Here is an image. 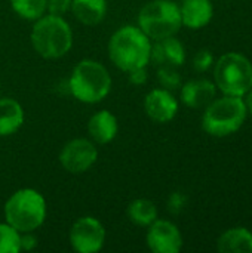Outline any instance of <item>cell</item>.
I'll use <instances>...</instances> for the list:
<instances>
[{"label": "cell", "mask_w": 252, "mask_h": 253, "mask_svg": "<svg viewBox=\"0 0 252 253\" xmlns=\"http://www.w3.org/2000/svg\"><path fill=\"white\" fill-rule=\"evenodd\" d=\"M151 42L140 27L125 25L113 33L108 40L110 61L122 71L128 73L150 62Z\"/></svg>", "instance_id": "6da1fadb"}, {"label": "cell", "mask_w": 252, "mask_h": 253, "mask_svg": "<svg viewBox=\"0 0 252 253\" xmlns=\"http://www.w3.org/2000/svg\"><path fill=\"white\" fill-rule=\"evenodd\" d=\"M30 40L37 55L45 59H58L70 52L73 46V31L62 16L45 13L34 21Z\"/></svg>", "instance_id": "7a4b0ae2"}, {"label": "cell", "mask_w": 252, "mask_h": 253, "mask_svg": "<svg viewBox=\"0 0 252 253\" xmlns=\"http://www.w3.org/2000/svg\"><path fill=\"white\" fill-rule=\"evenodd\" d=\"M48 208L45 197L33 188L15 191L4 203V221L18 233H34L46 219Z\"/></svg>", "instance_id": "3957f363"}, {"label": "cell", "mask_w": 252, "mask_h": 253, "mask_svg": "<svg viewBox=\"0 0 252 253\" xmlns=\"http://www.w3.org/2000/svg\"><path fill=\"white\" fill-rule=\"evenodd\" d=\"M68 87L77 101L83 104H97L110 93L111 76L101 62L83 59L73 68Z\"/></svg>", "instance_id": "277c9868"}, {"label": "cell", "mask_w": 252, "mask_h": 253, "mask_svg": "<svg viewBox=\"0 0 252 253\" xmlns=\"http://www.w3.org/2000/svg\"><path fill=\"white\" fill-rule=\"evenodd\" d=\"M247 111L248 108L242 96L226 95L206 105L202 117V127L211 136L223 138L232 135L245 123Z\"/></svg>", "instance_id": "5b68a950"}, {"label": "cell", "mask_w": 252, "mask_h": 253, "mask_svg": "<svg viewBox=\"0 0 252 253\" xmlns=\"http://www.w3.org/2000/svg\"><path fill=\"white\" fill-rule=\"evenodd\" d=\"M181 25L180 6L172 0H151L138 13V27L150 40L175 36Z\"/></svg>", "instance_id": "8992f818"}, {"label": "cell", "mask_w": 252, "mask_h": 253, "mask_svg": "<svg viewBox=\"0 0 252 253\" xmlns=\"http://www.w3.org/2000/svg\"><path fill=\"white\" fill-rule=\"evenodd\" d=\"M214 77L224 95L244 96L252 87L251 61L238 52L224 53L215 64Z\"/></svg>", "instance_id": "52a82bcc"}, {"label": "cell", "mask_w": 252, "mask_h": 253, "mask_svg": "<svg viewBox=\"0 0 252 253\" xmlns=\"http://www.w3.org/2000/svg\"><path fill=\"white\" fill-rule=\"evenodd\" d=\"M105 228L94 216H82L70 228L68 240L77 253H97L104 248Z\"/></svg>", "instance_id": "ba28073f"}, {"label": "cell", "mask_w": 252, "mask_h": 253, "mask_svg": "<svg viewBox=\"0 0 252 253\" xmlns=\"http://www.w3.org/2000/svg\"><path fill=\"white\" fill-rule=\"evenodd\" d=\"M98 160V150L95 142L86 138H74L68 141L61 153L59 163L68 173L79 175L89 170Z\"/></svg>", "instance_id": "9c48e42d"}, {"label": "cell", "mask_w": 252, "mask_h": 253, "mask_svg": "<svg viewBox=\"0 0 252 253\" xmlns=\"http://www.w3.org/2000/svg\"><path fill=\"white\" fill-rule=\"evenodd\" d=\"M146 242L153 253H178L183 248V237L178 227L165 219H156L149 225Z\"/></svg>", "instance_id": "30bf717a"}, {"label": "cell", "mask_w": 252, "mask_h": 253, "mask_svg": "<svg viewBox=\"0 0 252 253\" xmlns=\"http://www.w3.org/2000/svg\"><path fill=\"white\" fill-rule=\"evenodd\" d=\"M146 114L156 123H168L178 113V101L168 89H153L144 99Z\"/></svg>", "instance_id": "8fae6325"}, {"label": "cell", "mask_w": 252, "mask_h": 253, "mask_svg": "<svg viewBox=\"0 0 252 253\" xmlns=\"http://www.w3.org/2000/svg\"><path fill=\"white\" fill-rule=\"evenodd\" d=\"M184 61H186L184 46L175 36L156 40V43L151 44L150 62H153L154 65L180 67L184 64Z\"/></svg>", "instance_id": "7c38bea8"}, {"label": "cell", "mask_w": 252, "mask_h": 253, "mask_svg": "<svg viewBox=\"0 0 252 253\" xmlns=\"http://www.w3.org/2000/svg\"><path fill=\"white\" fill-rule=\"evenodd\" d=\"M119 132V122L108 110L97 111L88 122V133L92 142L104 145L111 142Z\"/></svg>", "instance_id": "4fadbf2b"}, {"label": "cell", "mask_w": 252, "mask_h": 253, "mask_svg": "<svg viewBox=\"0 0 252 253\" xmlns=\"http://www.w3.org/2000/svg\"><path fill=\"white\" fill-rule=\"evenodd\" d=\"M181 22L187 28L199 30L208 25L214 15L211 0H184L180 6Z\"/></svg>", "instance_id": "5bb4252c"}, {"label": "cell", "mask_w": 252, "mask_h": 253, "mask_svg": "<svg viewBox=\"0 0 252 253\" xmlns=\"http://www.w3.org/2000/svg\"><path fill=\"white\" fill-rule=\"evenodd\" d=\"M215 84L209 80H190L181 87V101L190 108H202L209 105L215 98Z\"/></svg>", "instance_id": "9a60e30c"}, {"label": "cell", "mask_w": 252, "mask_h": 253, "mask_svg": "<svg viewBox=\"0 0 252 253\" xmlns=\"http://www.w3.org/2000/svg\"><path fill=\"white\" fill-rule=\"evenodd\" d=\"M70 10L80 24L94 27L104 21L108 3L107 0H73Z\"/></svg>", "instance_id": "2e32d148"}, {"label": "cell", "mask_w": 252, "mask_h": 253, "mask_svg": "<svg viewBox=\"0 0 252 253\" xmlns=\"http://www.w3.org/2000/svg\"><path fill=\"white\" fill-rule=\"evenodd\" d=\"M22 105L13 98H0V136L13 135L24 125Z\"/></svg>", "instance_id": "e0dca14e"}, {"label": "cell", "mask_w": 252, "mask_h": 253, "mask_svg": "<svg viewBox=\"0 0 252 253\" xmlns=\"http://www.w3.org/2000/svg\"><path fill=\"white\" fill-rule=\"evenodd\" d=\"M217 249L221 253H252V233L242 227L227 230L217 240Z\"/></svg>", "instance_id": "ac0fdd59"}, {"label": "cell", "mask_w": 252, "mask_h": 253, "mask_svg": "<svg viewBox=\"0 0 252 253\" xmlns=\"http://www.w3.org/2000/svg\"><path fill=\"white\" fill-rule=\"evenodd\" d=\"M126 216L138 227H149L157 219V208L149 199H135L128 205Z\"/></svg>", "instance_id": "d6986e66"}, {"label": "cell", "mask_w": 252, "mask_h": 253, "mask_svg": "<svg viewBox=\"0 0 252 253\" xmlns=\"http://www.w3.org/2000/svg\"><path fill=\"white\" fill-rule=\"evenodd\" d=\"M10 7L13 12L25 19V21H36L48 13V0H9Z\"/></svg>", "instance_id": "ffe728a7"}, {"label": "cell", "mask_w": 252, "mask_h": 253, "mask_svg": "<svg viewBox=\"0 0 252 253\" xmlns=\"http://www.w3.org/2000/svg\"><path fill=\"white\" fill-rule=\"evenodd\" d=\"M21 252V233L7 222H0V253Z\"/></svg>", "instance_id": "44dd1931"}, {"label": "cell", "mask_w": 252, "mask_h": 253, "mask_svg": "<svg viewBox=\"0 0 252 253\" xmlns=\"http://www.w3.org/2000/svg\"><path fill=\"white\" fill-rule=\"evenodd\" d=\"M157 80L163 89L175 90L181 86V76L177 71V67L171 65H160L157 67Z\"/></svg>", "instance_id": "7402d4cb"}, {"label": "cell", "mask_w": 252, "mask_h": 253, "mask_svg": "<svg viewBox=\"0 0 252 253\" xmlns=\"http://www.w3.org/2000/svg\"><path fill=\"white\" fill-rule=\"evenodd\" d=\"M212 64H214V56H212V53L209 50H201L193 58V67L199 73H203V71L209 70V67Z\"/></svg>", "instance_id": "603a6c76"}, {"label": "cell", "mask_w": 252, "mask_h": 253, "mask_svg": "<svg viewBox=\"0 0 252 253\" xmlns=\"http://www.w3.org/2000/svg\"><path fill=\"white\" fill-rule=\"evenodd\" d=\"M71 1L73 0H48V13L64 16L71 9Z\"/></svg>", "instance_id": "cb8c5ba5"}, {"label": "cell", "mask_w": 252, "mask_h": 253, "mask_svg": "<svg viewBox=\"0 0 252 253\" xmlns=\"http://www.w3.org/2000/svg\"><path fill=\"white\" fill-rule=\"evenodd\" d=\"M187 203V197L183 193H172L168 199V211L172 215H178Z\"/></svg>", "instance_id": "d4e9b609"}, {"label": "cell", "mask_w": 252, "mask_h": 253, "mask_svg": "<svg viewBox=\"0 0 252 253\" xmlns=\"http://www.w3.org/2000/svg\"><path fill=\"white\" fill-rule=\"evenodd\" d=\"M128 74V80L129 83L135 84V86H141L147 82L149 79V74H147V68L146 67H138V68H134L131 71L126 73Z\"/></svg>", "instance_id": "484cf974"}, {"label": "cell", "mask_w": 252, "mask_h": 253, "mask_svg": "<svg viewBox=\"0 0 252 253\" xmlns=\"http://www.w3.org/2000/svg\"><path fill=\"white\" fill-rule=\"evenodd\" d=\"M37 246V240L33 236V233H24L21 234V251H31Z\"/></svg>", "instance_id": "4316f807"}, {"label": "cell", "mask_w": 252, "mask_h": 253, "mask_svg": "<svg viewBox=\"0 0 252 253\" xmlns=\"http://www.w3.org/2000/svg\"><path fill=\"white\" fill-rule=\"evenodd\" d=\"M247 108L251 111L252 114V87L248 90V98H247Z\"/></svg>", "instance_id": "83f0119b"}]
</instances>
